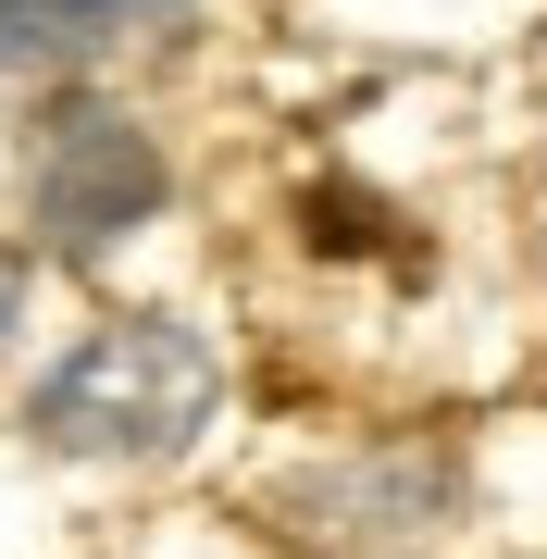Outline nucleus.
Here are the masks:
<instances>
[{
  "label": "nucleus",
  "mask_w": 547,
  "mask_h": 559,
  "mask_svg": "<svg viewBox=\"0 0 547 559\" xmlns=\"http://www.w3.org/2000/svg\"><path fill=\"white\" fill-rule=\"evenodd\" d=\"M212 399H224V360H212L200 323L124 311V323H100V336L38 385L25 423H38L62 460H175L212 423Z\"/></svg>",
  "instance_id": "obj_1"
},
{
  "label": "nucleus",
  "mask_w": 547,
  "mask_h": 559,
  "mask_svg": "<svg viewBox=\"0 0 547 559\" xmlns=\"http://www.w3.org/2000/svg\"><path fill=\"white\" fill-rule=\"evenodd\" d=\"M25 200H38V237L62 261H100L112 237H138L163 212V150L112 100H50L38 138H25Z\"/></svg>",
  "instance_id": "obj_2"
},
{
  "label": "nucleus",
  "mask_w": 547,
  "mask_h": 559,
  "mask_svg": "<svg viewBox=\"0 0 547 559\" xmlns=\"http://www.w3.org/2000/svg\"><path fill=\"white\" fill-rule=\"evenodd\" d=\"M200 0H0V75H87L124 50H175Z\"/></svg>",
  "instance_id": "obj_3"
},
{
  "label": "nucleus",
  "mask_w": 547,
  "mask_h": 559,
  "mask_svg": "<svg viewBox=\"0 0 547 559\" xmlns=\"http://www.w3.org/2000/svg\"><path fill=\"white\" fill-rule=\"evenodd\" d=\"M13 323H25V261L0 249V336H13Z\"/></svg>",
  "instance_id": "obj_4"
}]
</instances>
